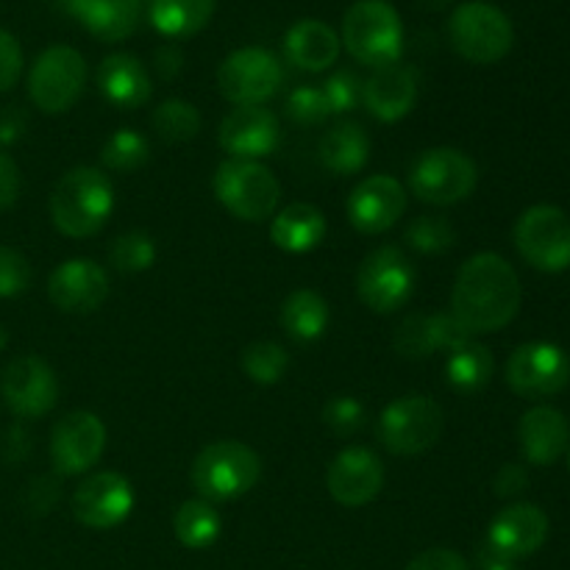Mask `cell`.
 <instances>
[{
    "instance_id": "6da1fadb",
    "label": "cell",
    "mask_w": 570,
    "mask_h": 570,
    "mask_svg": "<svg viewBox=\"0 0 570 570\" xmlns=\"http://www.w3.org/2000/svg\"><path fill=\"white\" fill-rule=\"evenodd\" d=\"M521 278L499 254H476L460 267L451 293V315L471 334L501 332L521 309Z\"/></svg>"
},
{
    "instance_id": "7a4b0ae2",
    "label": "cell",
    "mask_w": 570,
    "mask_h": 570,
    "mask_svg": "<svg viewBox=\"0 0 570 570\" xmlns=\"http://www.w3.org/2000/svg\"><path fill=\"white\" fill-rule=\"evenodd\" d=\"M115 212V187L98 167H72L50 193V220L70 239L95 237Z\"/></svg>"
},
{
    "instance_id": "3957f363",
    "label": "cell",
    "mask_w": 570,
    "mask_h": 570,
    "mask_svg": "<svg viewBox=\"0 0 570 570\" xmlns=\"http://www.w3.org/2000/svg\"><path fill=\"white\" fill-rule=\"evenodd\" d=\"M340 42L360 65L382 70L404 53V22L387 0H356L343 17Z\"/></svg>"
},
{
    "instance_id": "277c9868",
    "label": "cell",
    "mask_w": 570,
    "mask_h": 570,
    "mask_svg": "<svg viewBox=\"0 0 570 570\" xmlns=\"http://www.w3.org/2000/svg\"><path fill=\"white\" fill-rule=\"evenodd\" d=\"M189 479L204 501H234L256 488L262 479V460L239 440H217L195 456Z\"/></svg>"
},
{
    "instance_id": "5b68a950",
    "label": "cell",
    "mask_w": 570,
    "mask_h": 570,
    "mask_svg": "<svg viewBox=\"0 0 570 570\" xmlns=\"http://www.w3.org/2000/svg\"><path fill=\"white\" fill-rule=\"evenodd\" d=\"M212 189L215 198L245 223H262L273 217L282 200V184L262 161L226 159L217 165Z\"/></svg>"
},
{
    "instance_id": "8992f818",
    "label": "cell",
    "mask_w": 570,
    "mask_h": 570,
    "mask_svg": "<svg viewBox=\"0 0 570 570\" xmlns=\"http://www.w3.org/2000/svg\"><path fill=\"white\" fill-rule=\"evenodd\" d=\"M449 42L471 65H495L512 50L515 28L495 3L471 0L451 14Z\"/></svg>"
},
{
    "instance_id": "52a82bcc",
    "label": "cell",
    "mask_w": 570,
    "mask_h": 570,
    "mask_svg": "<svg viewBox=\"0 0 570 570\" xmlns=\"http://www.w3.org/2000/svg\"><path fill=\"white\" fill-rule=\"evenodd\" d=\"M443 406L432 395L410 393L379 415V443L395 456H417L443 438Z\"/></svg>"
},
{
    "instance_id": "ba28073f",
    "label": "cell",
    "mask_w": 570,
    "mask_h": 570,
    "mask_svg": "<svg viewBox=\"0 0 570 570\" xmlns=\"http://www.w3.org/2000/svg\"><path fill=\"white\" fill-rule=\"evenodd\" d=\"M479 184V167L456 148H429L412 161L410 189L417 200L451 206L468 200Z\"/></svg>"
},
{
    "instance_id": "9c48e42d",
    "label": "cell",
    "mask_w": 570,
    "mask_h": 570,
    "mask_svg": "<svg viewBox=\"0 0 570 570\" xmlns=\"http://www.w3.org/2000/svg\"><path fill=\"white\" fill-rule=\"evenodd\" d=\"M87 87V61L70 45H50L28 72V95L45 115H65Z\"/></svg>"
},
{
    "instance_id": "30bf717a",
    "label": "cell",
    "mask_w": 570,
    "mask_h": 570,
    "mask_svg": "<svg viewBox=\"0 0 570 570\" xmlns=\"http://www.w3.org/2000/svg\"><path fill=\"white\" fill-rule=\"evenodd\" d=\"M417 273L410 256L395 245H382L362 259L356 273V293L367 309L393 315L415 295Z\"/></svg>"
},
{
    "instance_id": "8fae6325",
    "label": "cell",
    "mask_w": 570,
    "mask_h": 570,
    "mask_svg": "<svg viewBox=\"0 0 570 570\" xmlns=\"http://www.w3.org/2000/svg\"><path fill=\"white\" fill-rule=\"evenodd\" d=\"M284 67L267 48H239L217 67V89L234 106H262L278 95Z\"/></svg>"
},
{
    "instance_id": "7c38bea8",
    "label": "cell",
    "mask_w": 570,
    "mask_h": 570,
    "mask_svg": "<svg viewBox=\"0 0 570 570\" xmlns=\"http://www.w3.org/2000/svg\"><path fill=\"white\" fill-rule=\"evenodd\" d=\"M515 248L540 273L570 267V217L557 206H532L515 223Z\"/></svg>"
},
{
    "instance_id": "4fadbf2b",
    "label": "cell",
    "mask_w": 570,
    "mask_h": 570,
    "mask_svg": "<svg viewBox=\"0 0 570 570\" xmlns=\"http://www.w3.org/2000/svg\"><path fill=\"white\" fill-rule=\"evenodd\" d=\"M507 384L529 401H543L570 384V360L554 343H523L507 360Z\"/></svg>"
},
{
    "instance_id": "5bb4252c",
    "label": "cell",
    "mask_w": 570,
    "mask_h": 570,
    "mask_svg": "<svg viewBox=\"0 0 570 570\" xmlns=\"http://www.w3.org/2000/svg\"><path fill=\"white\" fill-rule=\"evenodd\" d=\"M106 451V426L95 412L72 410L50 432V462L59 476L92 471Z\"/></svg>"
},
{
    "instance_id": "9a60e30c",
    "label": "cell",
    "mask_w": 570,
    "mask_h": 570,
    "mask_svg": "<svg viewBox=\"0 0 570 570\" xmlns=\"http://www.w3.org/2000/svg\"><path fill=\"white\" fill-rule=\"evenodd\" d=\"M0 395L17 417L31 421L48 415L59 404V379L53 367L39 356H17L3 367Z\"/></svg>"
},
{
    "instance_id": "2e32d148",
    "label": "cell",
    "mask_w": 570,
    "mask_h": 570,
    "mask_svg": "<svg viewBox=\"0 0 570 570\" xmlns=\"http://www.w3.org/2000/svg\"><path fill=\"white\" fill-rule=\"evenodd\" d=\"M134 488L122 473L100 471L83 479L72 493V515L81 527L106 532L131 515Z\"/></svg>"
},
{
    "instance_id": "e0dca14e",
    "label": "cell",
    "mask_w": 570,
    "mask_h": 570,
    "mask_svg": "<svg viewBox=\"0 0 570 570\" xmlns=\"http://www.w3.org/2000/svg\"><path fill=\"white\" fill-rule=\"evenodd\" d=\"M217 142L232 159L259 161L276 154L282 142V122L265 106H237L223 117Z\"/></svg>"
},
{
    "instance_id": "ac0fdd59",
    "label": "cell",
    "mask_w": 570,
    "mask_h": 570,
    "mask_svg": "<svg viewBox=\"0 0 570 570\" xmlns=\"http://www.w3.org/2000/svg\"><path fill=\"white\" fill-rule=\"evenodd\" d=\"M549 538V515L538 504H510L493 518L488 532V549L495 562L527 560L543 549Z\"/></svg>"
},
{
    "instance_id": "d6986e66",
    "label": "cell",
    "mask_w": 570,
    "mask_h": 570,
    "mask_svg": "<svg viewBox=\"0 0 570 570\" xmlns=\"http://www.w3.org/2000/svg\"><path fill=\"white\" fill-rule=\"evenodd\" d=\"M326 488L337 504L367 507L384 488V465L371 449L348 445L332 460L326 471Z\"/></svg>"
},
{
    "instance_id": "ffe728a7",
    "label": "cell",
    "mask_w": 570,
    "mask_h": 570,
    "mask_svg": "<svg viewBox=\"0 0 570 570\" xmlns=\"http://www.w3.org/2000/svg\"><path fill=\"white\" fill-rule=\"evenodd\" d=\"M48 298L67 315H89L109 298V276L95 259H67L50 273Z\"/></svg>"
},
{
    "instance_id": "44dd1931",
    "label": "cell",
    "mask_w": 570,
    "mask_h": 570,
    "mask_svg": "<svg viewBox=\"0 0 570 570\" xmlns=\"http://www.w3.org/2000/svg\"><path fill=\"white\" fill-rule=\"evenodd\" d=\"M406 212V189L393 176H367L348 195V220L356 232L376 234L390 232Z\"/></svg>"
},
{
    "instance_id": "7402d4cb",
    "label": "cell",
    "mask_w": 570,
    "mask_h": 570,
    "mask_svg": "<svg viewBox=\"0 0 570 570\" xmlns=\"http://www.w3.org/2000/svg\"><path fill=\"white\" fill-rule=\"evenodd\" d=\"M473 340V334L456 321L451 312L438 315H410L395 328L393 348L404 360H429L438 351H454L462 343Z\"/></svg>"
},
{
    "instance_id": "603a6c76",
    "label": "cell",
    "mask_w": 570,
    "mask_h": 570,
    "mask_svg": "<svg viewBox=\"0 0 570 570\" xmlns=\"http://www.w3.org/2000/svg\"><path fill=\"white\" fill-rule=\"evenodd\" d=\"M417 100V76L412 67L390 65L373 70L362 87V106L382 122H399Z\"/></svg>"
},
{
    "instance_id": "cb8c5ba5",
    "label": "cell",
    "mask_w": 570,
    "mask_h": 570,
    "mask_svg": "<svg viewBox=\"0 0 570 570\" xmlns=\"http://www.w3.org/2000/svg\"><path fill=\"white\" fill-rule=\"evenodd\" d=\"M518 443L523 460L532 465H554L570 445L568 417L554 406H534L518 423Z\"/></svg>"
},
{
    "instance_id": "d4e9b609",
    "label": "cell",
    "mask_w": 570,
    "mask_h": 570,
    "mask_svg": "<svg viewBox=\"0 0 570 570\" xmlns=\"http://www.w3.org/2000/svg\"><path fill=\"white\" fill-rule=\"evenodd\" d=\"M98 89L120 111L142 109L154 95L148 67L131 53H111L100 61Z\"/></svg>"
},
{
    "instance_id": "484cf974",
    "label": "cell",
    "mask_w": 570,
    "mask_h": 570,
    "mask_svg": "<svg viewBox=\"0 0 570 570\" xmlns=\"http://www.w3.org/2000/svg\"><path fill=\"white\" fill-rule=\"evenodd\" d=\"M67 11L100 42H122L139 26L142 0H61Z\"/></svg>"
},
{
    "instance_id": "4316f807",
    "label": "cell",
    "mask_w": 570,
    "mask_h": 570,
    "mask_svg": "<svg viewBox=\"0 0 570 570\" xmlns=\"http://www.w3.org/2000/svg\"><path fill=\"white\" fill-rule=\"evenodd\" d=\"M340 42L337 31L321 20H298L284 33V56L289 65L306 72H323L337 61Z\"/></svg>"
},
{
    "instance_id": "83f0119b",
    "label": "cell",
    "mask_w": 570,
    "mask_h": 570,
    "mask_svg": "<svg viewBox=\"0 0 570 570\" xmlns=\"http://www.w3.org/2000/svg\"><path fill=\"white\" fill-rule=\"evenodd\" d=\"M328 223L312 204H289L273 215L271 239L287 254H309L326 239Z\"/></svg>"
},
{
    "instance_id": "f1b7e54d",
    "label": "cell",
    "mask_w": 570,
    "mask_h": 570,
    "mask_svg": "<svg viewBox=\"0 0 570 570\" xmlns=\"http://www.w3.org/2000/svg\"><path fill=\"white\" fill-rule=\"evenodd\" d=\"M321 161L334 176H356L371 159V137L356 120H343L321 139Z\"/></svg>"
},
{
    "instance_id": "f546056e",
    "label": "cell",
    "mask_w": 570,
    "mask_h": 570,
    "mask_svg": "<svg viewBox=\"0 0 570 570\" xmlns=\"http://www.w3.org/2000/svg\"><path fill=\"white\" fill-rule=\"evenodd\" d=\"M278 321H282L287 337H293L295 343H317L326 334L332 312H328L326 298L321 293L301 287L284 298Z\"/></svg>"
},
{
    "instance_id": "4dcf8cb0",
    "label": "cell",
    "mask_w": 570,
    "mask_h": 570,
    "mask_svg": "<svg viewBox=\"0 0 570 570\" xmlns=\"http://www.w3.org/2000/svg\"><path fill=\"white\" fill-rule=\"evenodd\" d=\"M217 0H150V26L170 39L195 37L209 26Z\"/></svg>"
},
{
    "instance_id": "1f68e13d",
    "label": "cell",
    "mask_w": 570,
    "mask_h": 570,
    "mask_svg": "<svg viewBox=\"0 0 570 570\" xmlns=\"http://www.w3.org/2000/svg\"><path fill=\"white\" fill-rule=\"evenodd\" d=\"M493 371V354L482 343H476V340H468L460 348L449 351V360H445V379H449V384L456 393L465 395H473L488 387Z\"/></svg>"
},
{
    "instance_id": "d6a6232c",
    "label": "cell",
    "mask_w": 570,
    "mask_h": 570,
    "mask_svg": "<svg viewBox=\"0 0 570 570\" xmlns=\"http://www.w3.org/2000/svg\"><path fill=\"white\" fill-rule=\"evenodd\" d=\"M220 512L215 510L212 501L204 499L184 501L176 510V518H173V532H176L178 543L195 551L215 546L217 538H220Z\"/></svg>"
},
{
    "instance_id": "836d02e7",
    "label": "cell",
    "mask_w": 570,
    "mask_h": 570,
    "mask_svg": "<svg viewBox=\"0 0 570 570\" xmlns=\"http://www.w3.org/2000/svg\"><path fill=\"white\" fill-rule=\"evenodd\" d=\"M150 122H154L156 137L170 145L189 142L200 134V111L181 98H170L156 106Z\"/></svg>"
},
{
    "instance_id": "e575fe53",
    "label": "cell",
    "mask_w": 570,
    "mask_h": 570,
    "mask_svg": "<svg viewBox=\"0 0 570 570\" xmlns=\"http://www.w3.org/2000/svg\"><path fill=\"white\" fill-rule=\"evenodd\" d=\"M239 365H243V373L250 382L262 384V387H271V384H278L284 379V373L289 367V356L278 343L259 340V343H250L239 354Z\"/></svg>"
},
{
    "instance_id": "d590c367",
    "label": "cell",
    "mask_w": 570,
    "mask_h": 570,
    "mask_svg": "<svg viewBox=\"0 0 570 570\" xmlns=\"http://www.w3.org/2000/svg\"><path fill=\"white\" fill-rule=\"evenodd\" d=\"M150 145L137 128H117L100 150V161L115 173H134L148 165Z\"/></svg>"
},
{
    "instance_id": "8d00e7d4",
    "label": "cell",
    "mask_w": 570,
    "mask_h": 570,
    "mask_svg": "<svg viewBox=\"0 0 570 570\" xmlns=\"http://www.w3.org/2000/svg\"><path fill=\"white\" fill-rule=\"evenodd\" d=\"M404 243L410 245L412 250H417V254L438 256L454 248L456 232L445 217L423 215V217H415V220L406 226Z\"/></svg>"
},
{
    "instance_id": "74e56055",
    "label": "cell",
    "mask_w": 570,
    "mask_h": 570,
    "mask_svg": "<svg viewBox=\"0 0 570 570\" xmlns=\"http://www.w3.org/2000/svg\"><path fill=\"white\" fill-rule=\"evenodd\" d=\"M109 262L120 273H145L156 262V243L145 232H128L111 243Z\"/></svg>"
},
{
    "instance_id": "f35d334b",
    "label": "cell",
    "mask_w": 570,
    "mask_h": 570,
    "mask_svg": "<svg viewBox=\"0 0 570 570\" xmlns=\"http://www.w3.org/2000/svg\"><path fill=\"white\" fill-rule=\"evenodd\" d=\"M323 423L337 438H354V434L365 429L367 412L362 401L354 399V395H334L323 406Z\"/></svg>"
},
{
    "instance_id": "ab89813d",
    "label": "cell",
    "mask_w": 570,
    "mask_h": 570,
    "mask_svg": "<svg viewBox=\"0 0 570 570\" xmlns=\"http://www.w3.org/2000/svg\"><path fill=\"white\" fill-rule=\"evenodd\" d=\"M287 117L298 126H321L332 117V109H328V100L323 95L321 87L315 83H306V87H298L289 92L287 98Z\"/></svg>"
},
{
    "instance_id": "60d3db41",
    "label": "cell",
    "mask_w": 570,
    "mask_h": 570,
    "mask_svg": "<svg viewBox=\"0 0 570 570\" xmlns=\"http://www.w3.org/2000/svg\"><path fill=\"white\" fill-rule=\"evenodd\" d=\"M362 87H365V81H362V78L351 70L332 72V76H328V81L321 83L332 115H345V111H354L356 106L362 104Z\"/></svg>"
},
{
    "instance_id": "b9f144b4",
    "label": "cell",
    "mask_w": 570,
    "mask_h": 570,
    "mask_svg": "<svg viewBox=\"0 0 570 570\" xmlns=\"http://www.w3.org/2000/svg\"><path fill=\"white\" fill-rule=\"evenodd\" d=\"M31 287V265L26 254L0 245V298H17Z\"/></svg>"
},
{
    "instance_id": "7bdbcfd3",
    "label": "cell",
    "mask_w": 570,
    "mask_h": 570,
    "mask_svg": "<svg viewBox=\"0 0 570 570\" xmlns=\"http://www.w3.org/2000/svg\"><path fill=\"white\" fill-rule=\"evenodd\" d=\"M22 76V48L9 31L0 28V92H9Z\"/></svg>"
},
{
    "instance_id": "ee69618b",
    "label": "cell",
    "mask_w": 570,
    "mask_h": 570,
    "mask_svg": "<svg viewBox=\"0 0 570 570\" xmlns=\"http://www.w3.org/2000/svg\"><path fill=\"white\" fill-rule=\"evenodd\" d=\"M22 173L9 154L0 150V212L11 209L20 200Z\"/></svg>"
},
{
    "instance_id": "f6af8a7d",
    "label": "cell",
    "mask_w": 570,
    "mask_h": 570,
    "mask_svg": "<svg viewBox=\"0 0 570 570\" xmlns=\"http://www.w3.org/2000/svg\"><path fill=\"white\" fill-rule=\"evenodd\" d=\"M406 570H468V562L454 549H429L417 554Z\"/></svg>"
},
{
    "instance_id": "bcb514c9",
    "label": "cell",
    "mask_w": 570,
    "mask_h": 570,
    "mask_svg": "<svg viewBox=\"0 0 570 570\" xmlns=\"http://www.w3.org/2000/svg\"><path fill=\"white\" fill-rule=\"evenodd\" d=\"M527 488H529V473L527 468L518 465V462H507L493 479V493L499 495V499H515V495H521Z\"/></svg>"
},
{
    "instance_id": "7dc6e473",
    "label": "cell",
    "mask_w": 570,
    "mask_h": 570,
    "mask_svg": "<svg viewBox=\"0 0 570 570\" xmlns=\"http://www.w3.org/2000/svg\"><path fill=\"white\" fill-rule=\"evenodd\" d=\"M56 499H59V488H56V479L39 476L28 484L26 490V507L37 515H45V512L53 510Z\"/></svg>"
},
{
    "instance_id": "c3c4849f",
    "label": "cell",
    "mask_w": 570,
    "mask_h": 570,
    "mask_svg": "<svg viewBox=\"0 0 570 570\" xmlns=\"http://www.w3.org/2000/svg\"><path fill=\"white\" fill-rule=\"evenodd\" d=\"M154 67H156V72L165 78V81L178 78L184 70V50L178 48L176 42L161 45V48H156V53H154Z\"/></svg>"
},
{
    "instance_id": "681fc988",
    "label": "cell",
    "mask_w": 570,
    "mask_h": 570,
    "mask_svg": "<svg viewBox=\"0 0 570 570\" xmlns=\"http://www.w3.org/2000/svg\"><path fill=\"white\" fill-rule=\"evenodd\" d=\"M26 128L28 117L20 106H9L6 111H0V145H14L26 134Z\"/></svg>"
},
{
    "instance_id": "f907efd6",
    "label": "cell",
    "mask_w": 570,
    "mask_h": 570,
    "mask_svg": "<svg viewBox=\"0 0 570 570\" xmlns=\"http://www.w3.org/2000/svg\"><path fill=\"white\" fill-rule=\"evenodd\" d=\"M423 6H429V9H443V6H449L451 0H421Z\"/></svg>"
},
{
    "instance_id": "816d5d0a",
    "label": "cell",
    "mask_w": 570,
    "mask_h": 570,
    "mask_svg": "<svg viewBox=\"0 0 570 570\" xmlns=\"http://www.w3.org/2000/svg\"><path fill=\"white\" fill-rule=\"evenodd\" d=\"M488 570H518L512 562H490Z\"/></svg>"
},
{
    "instance_id": "f5cc1de1",
    "label": "cell",
    "mask_w": 570,
    "mask_h": 570,
    "mask_svg": "<svg viewBox=\"0 0 570 570\" xmlns=\"http://www.w3.org/2000/svg\"><path fill=\"white\" fill-rule=\"evenodd\" d=\"M6 345H9V334H6V328L0 326V351H3Z\"/></svg>"
},
{
    "instance_id": "db71d44e",
    "label": "cell",
    "mask_w": 570,
    "mask_h": 570,
    "mask_svg": "<svg viewBox=\"0 0 570 570\" xmlns=\"http://www.w3.org/2000/svg\"><path fill=\"white\" fill-rule=\"evenodd\" d=\"M568 468H570V451H568Z\"/></svg>"
}]
</instances>
